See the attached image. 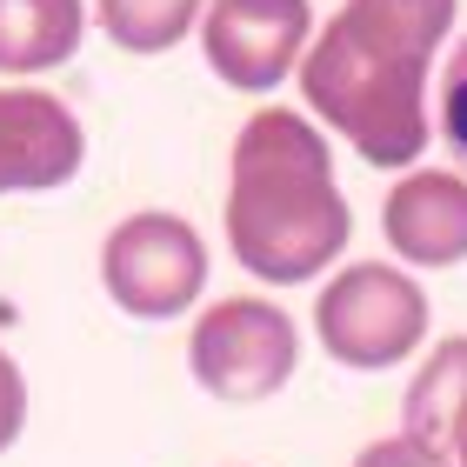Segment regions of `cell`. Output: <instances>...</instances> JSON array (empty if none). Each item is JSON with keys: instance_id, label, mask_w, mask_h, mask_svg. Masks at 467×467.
Instances as JSON below:
<instances>
[{"instance_id": "obj_9", "label": "cell", "mask_w": 467, "mask_h": 467, "mask_svg": "<svg viewBox=\"0 0 467 467\" xmlns=\"http://www.w3.org/2000/svg\"><path fill=\"white\" fill-rule=\"evenodd\" d=\"M400 434L454 454V441L467 434V334H448L420 360V374L408 380V400H400Z\"/></svg>"}, {"instance_id": "obj_15", "label": "cell", "mask_w": 467, "mask_h": 467, "mask_svg": "<svg viewBox=\"0 0 467 467\" xmlns=\"http://www.w3.org/2000/svg\"><path fill=\"white\" fill-rule=\"evenodd\" d=\"M454 467H467V434H461V441H454Z\"/></svg>"}, {"instance_id": "obj_11", "label": "cell", "mask_w": 467, "mask_h": 467, "mask_svg": "<svg viewBox=\"0 0 467 467\" xmlns=\"http://www.w3.org/2000/svg\"><path fill=\"white\" fill-rule=\"evenodd\" d=\"M201 7L207 0H94V20L120 54H167L194 34Z\"/></svg>"}, {"instance_id": "obj_8", "label": "cell", "mask_w": 467, "mask_h": 467, "mask_svg": "<svg viewBox=\"0 0 467 467\" xmlns=\"http://www.w3.org/2000/svg\"><path fill=\"white\" fill-rule=\"evenodd\" d=\"M380 234L408 267H461L467 261V181L448 167L400 174L380 207Z\"/></svg>"}, {"instance_id": "obj_5", "label": "cell", "mask_w": 467, "mask_h": 467, "mask_svg": "<svg viewBox=\"0 0 467 467\" xmlns=\"http://www.w3.org/2000/svg\"><path fill=\"white\" fill-rule=\"evenodd\" d=\"M294 360H301V334L274 301H254V294H234L214 301L194 321V341H187V368L214 400H267L294 380Z\"/></svg>"}, {"instance_id": "obj_13", "label": "cell", "mask_w": 467, "mask_h": 467, "mask_svg": "<svg viewBox=\"0 0 467 467\" xmlns=\"http://www.w3.org/2000/svg\"><path fill=\"white\" fill-rule=\"evenodd\" d=\"M354 467H454V454H441L414 434H388V441H368V448L354 454Z\"/></svg>"}, {"instance_id": "obj_1", "label": "cell", "mask_w": 467, "mask_h": 467, "mask_svg": "<svg viewBox=\"0 0 467 467\" xmlns=\"http://www.w3.org/2000/svg\"><path fill=\"white\" fill-rule=\"evenodd\" d=\"M461 0H341L301 54V100L368 167H414L428 154V60Z\"/></svg>"}, {"instance_id": "obj_10", "label": "cell", "mask_w": 467, "mask_h": 467, "mask_svg": "<svg viewBox=\"0 0 467 467\" xmlns=\"http://www.w3.org/2000/svg\"><path fill=\"white\" fill-rule=\"evenodd\" d=\"M80 0H0V74H47L80 54Z\"/></svg>"}, {"instance_id": "obj_7", "label": "cell", "mask_w": 467, "mask_h": 467, "mask_svg": "<svg viewBox=\"0 0 467 467\" xmlns=\"http://www.w3.org/2000/svg\"><path fill=\"white\" fill-rule=\"evenodd\" d=\"M88 161V134L67 100L40 88H0V194L67 187Z\"/></svg>"}, {"instance_id": "obj_12", "label": "cell", "mask_w": 467, "mask_h": 467, "mask_svg": "<svg viewBox=\"0 0 467 467\" xmlns=\"http://www.w3.org/2000/svg\"><path fill=\"white\" fill-rule=\"evenodd\" d=\"M441 134H448L454 161H467V40L448 54V67H441Z\"/></svg>"}, {"instance_id": "obj_3", "label": "cell", "mask_w": 467, "mask_h": 467, "mask_svg": "<svg viewBox=\"0 0 467 467\" xmlns=\"http://www.w3.org/2000/svg\"><path fill=\"white\" fill-rule=\"evenodd\" d=\"M314 334H321L327 360H341L354 374L400 368L420 341H428V287L400 267L354 261L321 287L314 301Z\"/></svg>"}, {"instance_id": "obj_6", "label": "cell", "mask_w": 467, "mask_h": 467, "mask_svg": "<svg viewBox=\"0 0 467 467\" xmlns=\"http://www.w3.org/2000/svg\"><path fill=\"white\" fill-rule=\"evenodd\" d=\"M314 34L307 0H207L201 14V54L234 94H274L301 67Z\"/></svg>"}, {"instance_id": "obj_14", "label": "cell", "mask_w": 467, "mask_h": 467, "mask_svg": "<svg viewBox=\"0 0 467 467\" xmlns=\"http://www.w3.org/2000/svg\"><path fill=\"white\" fill-rule=\"evenodd\" d=\"M20 428H27V380H20L14 354L0 348V454L20 441Z\"/></svg>"}, {"instance_id": "obj_2", "label": "cell", "mask_w": 467, "mask_h": 467, "mask_svg": "<svg viewBox=\"0 0 467 467\" xmlns=\"http://www.w3.org/2000/svg\"><path fill=\"white\" fill-rule=\"evenodd\" d=\"M354 234L321 127L294 108H261L227 161V247L254 281L301 287L341 261Z\"/></svg>"}, {"instance_id": "obj_4", "label": "cell", "mask_w": 467, "mask_h": 467, "mask_svg": "<svg viewBox=\"0 0 467 467\" xmlns=\"http://www.w3.org/2000/svg\"><path fill=\"white\" fill-rule=\"evenodd\" d=\"M100 287L134 321H181L207 287V241L181 214H127L100 241Z\"/></svg>"}]
</instances>
